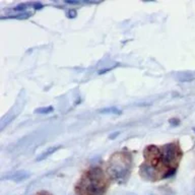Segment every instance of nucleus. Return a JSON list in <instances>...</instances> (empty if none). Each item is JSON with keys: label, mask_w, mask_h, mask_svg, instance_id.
<instances>
[{"label": "nucleus", "mask_w": 195, "mask_h": 195, "mask_svg": "<svg viewBox=\"0 0 195 195\" xmlns=\"http://www.w3.org/2000/svg\"><path fill=\"white\" fill-rule=\"evenodd\" d=\"M83 188L88 195H104L106 191L104 173L100 168L89 170L83 180Z\"/></svg>", "instance_id": "1"}, {"label": "nucleus", "mask_w": 195, "mask_h": 195, "mask_svg": "<svg viewBox=\"0 0 195 195\" xmlns=\"http://www.w3.org/2000/svg\"><path fill=\"white\" fill-rule=\"evenodd\" d=\"M130 163L131 160L127 155L116 153L113 155L109 167V173L111 177L115 180H123L129 172Z\"/></svg>", "instance_id": "2"}, {"label": "nucleus", "mask_w": 195, "mask_h": 195, "mask_svg": "<svg viewBox=\"0 0 195 195\" xmlns=\"http://www.w3.org/2000/svg\"><path fill=\"white\" fill-rule=\"evenodd\" d=\"M179 157V150L177 145L174 143L167 144L163 148L162 151V162L166 166H171Z\"/></svg>", "instance_id": "3"}, {"label": "nucleus", "mask_w": 195, "mask_h": 195, "mask_svg": "<svg viewBox=\"0 0 195 195\" xmlns=\"http://www.w3.org/2000/svg\"><path fill=\"white\" fill-rule=\"evenodd\" d=\"M144 153H145L146 159L151 163H158L160 155H162V153H160V150H159V148H157V146H155V145L148 146L145 150V151H144Z\"/></svg>", "instance_id": "4"}, {"label": "nucleus", "mask_w": 195, "mask_h": 195, "mask_svg": "<svg viewBox=\"0 0 195 195\" xmlns=\"http://www.w3.org/2000/svg\"><path fill=\"white\" fill-rule=\"evenodd\" d=\"M31 176V174L27 173V172L26 171H19L17 172V173L15 174H12L11 176H9V178L11 179V180L15 181V182H22V181L26 180V179H27Z\"/></svg>", "instance_id": "5"}, {"label": "nucleus", "mask_w": 195, "mask_h": 195, "mask_svg": "<svg viewBox=\"0 0 195 195\" xmlns=\"http://www.w3.org/2000/svg\"><path fill=\"white\" fill-rule=\"evenodd\" d=\"M60 148V146H52V148H48L47 150L44 151V153H42V155H40V157L37 158V162H40V160H44L47 159L48 157H50V155H52V153H54L55 151H57Z\"/></svg>", "instance_id": "6"}, {"label": "nucleus", "mask_w": 195, "mask_h": 195, "mask_svg": "<svg viewBox=\"0 0 195 195\" xmlns=\"http://www.w3.org/2000/svg\"><path fill=\"white\" fill-rule=\"evenodd\" d=\"M100 113L101 114H116V115H120L122 112H121V110H119L118 108H116V107H108V108H105V109L100 110Z\"/></svg>", "instance_id": "7"}, {"label": "nucleus", "mask_w": 195, "mask_h": 195, "mask_svg": "<svg viewBox=\"0 0 195 195\" xmlns=\"http://www.w3.org/2000/svg\"><path fill=\"white\" fill-rule=\"evenodd\" d=\"M53 111V108L52 107H44V108H40V109L36 110V114H49L50 112Z\"/></svg>", "instance_id": "8"}, {"label": "nucleus", "mask_w": 195, "mask_h": 195, "mask_svg": "<svg viewBox=\"0 0 195 195\" xmlns=\"http://www.w3.org/2000/svg\"><path fill=\"white\" fill-rule=\"evenodd\" d=\"M75 15H76V11L73 10V9H71V10H69V12H68V17H69L70 18L75 17Z\"/></svg>", "instance_id": "9"}, {"label": "nucleus", "mask_w": 195, "mask_h": 195, "mask_svg": "<svg viewBox=\"0 0 195 195\" xmlns=\"http://www.w3.org/2000/svg\"><path fill=\"white\" fill-rule=\"evenodd\" d=\"M34 5H35L36 9H41L43 7V4H41V3H34Z\"/></svg>", "instance_id": "10"}]
</instances>
